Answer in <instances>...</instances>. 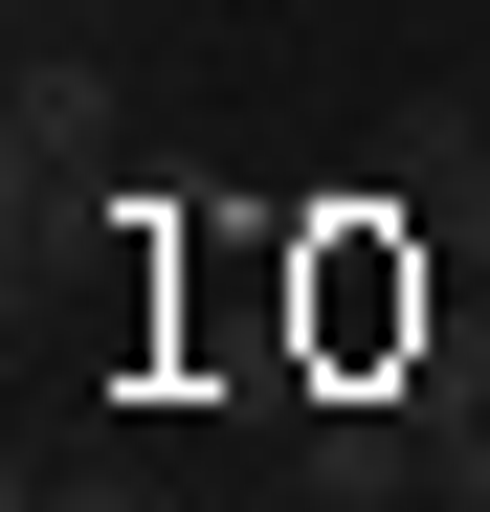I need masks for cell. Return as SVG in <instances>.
I'll use <instances>...</instances> for the list:
<instances>
[{"mask_svg": "<svg viewBox=\"0 0 490 512\" xmlns=\"http://www.w3.org/2000/svg\"><path fill=\"white\" fill-rule=\"evenodd\" d=\"M90 156H112V67H90V45H23V90H0V179H23V223H67Z\"/></svg>", "mask_w": 490, "mask_h": 512, "instance_id": "6da1fadb", "label": "cell"}, {"mask_svg": "<svg viewBox=\"0 0 490 512\" xmlns=\"http://www.w3.org/2000/svg\"><path fill=\"white\" fill-rule=\"evenodd\" d=\"M312 334H335V357L424 334V268H379V245H312Z\"/></svg>", "mask_w": 490, "mask_h": 512, "instance_id": "7a4b0ae2", "label": "cell"}, {"mask_svg": "<svg viewBox=\"0 0 490 512\" xmlns=\"http://www.w3.org/2000/svg\"><path fill=\"white\" fill-rule=\"evenodd\" d=\"M401 201H424V223H490V112H401Z\"/></svg>", "mask_w": 490, "mask_h": 512, "instance_id": "3957f363", "label": "cell"}, {"mask_svg": "<svg viewBox=\"0 0 490 512\" xmlns=\"http://www.w3.org/2000/svg\"><path fill=\"white\" fill-rule=\"evenodd\" d=\"M67 23H90V0H23V45H67Z\"/></svg>", "mask_w": 490, "mask_h": 512, "instance_id": "277c9868", "label": "cell"}, {"mask_svg": "<svg viewBox=\"0 0 490 512\" xmlns=\"http://www.w3.org/2000/svg\"><path fill=\"white\" fill-rule=\"evenodd\" d=\"M23 512H134V490H23Z\"/></svg>", "mask_w": 490, "mask_h": 512, "instance_id": "5b68a950", "label": "cell"}]
</instances>
